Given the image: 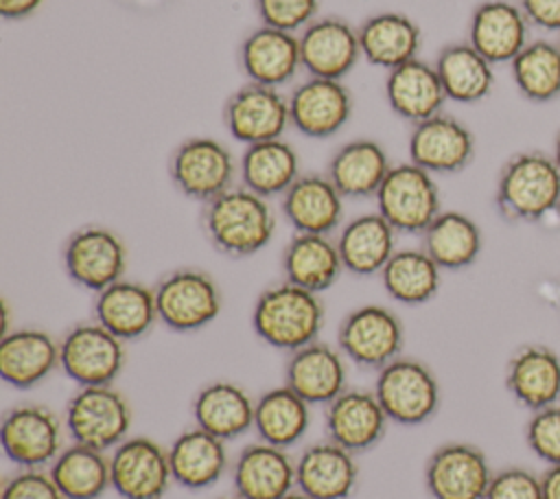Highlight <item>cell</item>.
I'll list each match as a JSON object with an SVG mask.
<instances>
[{"label":"cell","mask_w":560,"mask_h":499,"mask_svg":"<svg viewBox=\"0 0 560 499\" xmlns=\"http://www.w3.org/2000/svg\"><path fill=\"white\" fill-rule=\"evenodd\" d=\"M201 225L217 252L230 258H247L273 239L276 212L269 199L241 184L203 204Z\"/></svg>","instance_id":"1"},{"label":"cell","mask_w":560,"mask_h":499,"mask_svg":"<svg viewBox=\"0 0 560 499\" xmlns=\"http://www.w3.org/2000/svg\"><path fill=\"white\" fill-rule=\"evenodd\" d=\"M326 311L319 293L287 280L262 289L252 309L256 337L284 352H293L319 339Z\"/></svg>","instance_id":"2"},{"label":"cell","mask_w":560,"mask_h":499,"mask_svg":"<svg viewBox=\"0 0 560 499\" xmlns=\"http://www.w3.org/2000/svg\"><path fill=\"white\" fill-rule=\"evenodd\" d=\"M560 169L549 153H514L499 171L494 206L510 223H538L558 212Z\"/></svg>","instance_id":"3"},{"label":"cell","mask_w":560,"mask_h":499,"mask_svg":"<svg viewBox=\"0 0 560 499\" xmlns=\"http://www.w3.org/2000/svg\"><path fill=\"white\" fill-rule=\"evenodd\" d=\"M389 422L418 427L440 409V383L433 370L413 357H398L376 372L372 390Z\"/></svg>","instance_id":"4"},{"label":"cell","mask_w":560,"mask_h":499,"mask_svg":"<svg viewBox=\"0 0 560 499\" xmlns=\"http://www.w3.org/2000/svg\"><path fill=\"white\" fill-rule=\"evenodd\" d=\"M133 411L122 392L114 385L79 387L63 414L70 442L109 453L129 438Z\"/></svg>","instance_id":"5"},{"label":"cell","mask_w":560,"mask_h":499,"mask_svg":"<svg viewBox=\"0 0 560 499\" xmlns=\"http://www.w3.org/2000/svg\"><path fill=\"white\" fill-rule=\"evenodd\" d=\"M238 162L217 138L192 136L182 140L168 160L173 186L188 199L208 204L234 186Z\"/></svg>","instance_id":"6"},{"label":"cell","mask_w":560,"mask_h":499,"mask_svg":"<svg viewBox=\"0 0 560 499\" xmlns=\"http://www.w3.org/2000/svg\"><path fill=\"white\" fill-rule=\"evenodd\" d=\"M374 199L376 212L402 234H422L442 212L435 177L413 162L394 164Z\"/></svg>","instance_id":"7"},{"label":"cell","mask_w":560,"mask_h":499,"mask_svg":"<svg viewBox=\"0 0 560 499\" xmlns=\"http://www.w3.org/2000/svg\"><path fill=\"white\" fill-rule=\"evenodd\" d=\"M402 320L383 304L352 309L337 328V348L361 370L378 372L402 355Z\"/></svg>","instance_id":"8"},{"label":"cell","mask_w":560,"mask_h":499,"mask_svg":"<svg viewBox=\"0 0 560 499\" xmlns=\"http://www.w3.org/2000/svg\"><path fill=\"white\" fill-rule=\"evenodd\" d=\"M153 291L160 324L175 333H195L210 326L223 306L214 278L195 267L168 271Z\"/></svg>","instance_id":"9"},{"label":"cell","mask_w":560,"mask_h":499,"mask_svg":"<svg viewBox=\"0 0 560 499\" xmlns=\"http://www.w3.org/2000/svg\"><path fill=\"white\" fill-rule=\"evenodd\" d=\"M66 422L37 403L11 407L0 425L4 455L18 468H48L66 446Z\"/></svg>","instance_id":"10"},{"label":"cell","mask_w":560,"mask_h":499,"mask_svg":"<svg viewBox=\"0 0 560 499\" xmlns=\"http://www.w3.org/2000/svg\"><path fill=\"white\" fill-rule=\"evenodd\" d=\"M61 372L79 387L114 385L125 368V341L96 320L74 324L59 339Z\"/></svg>","instance_id":"11"},{"label":"cell","mask_w":560,"mask_h":499,"mask_svg":"<svg viewBox=\"0 0 560 499\" xmlns=\"http://www.w3.org/2000/svg\"><path fill=\"white\" fill-rule=\"evenodd\" d=\"M61 260L77 287L98 293L125 278L127 245L105 225H83L66 239Z\"/></svg>","instance_id":"12"},{"label":"cell","mask_w":560,"mask_h":499,"mask_svg":"<svg viewBox=\"0 0 560 499\" xmlns=\"http://www.w3.org/2000/svg\"><path fill=\"white\" fill-rule=\"evenodd\" d=\"M109 473L122 499H162L173 484L168 449L149 436H129L112 449Z\"/></svg>","instance_id":"13"},{"label":"cell","mask_w":560,"mask_h":499,"mask_svg":"<svg viewBox=\"0 0 560 499\" xmlns=\"http://www.w3.org/2000/svg\"><path fill=\"white\" fill-rule=\"evenodd\" d=\"M492 468L486 453L470 442H444L424 464L431 499H486Z\"/></svg>","instance_id":"14"},{"label":"cell","mask_w":560,"mask_h":499,"mask_svg":"<svg viewBox=\"0 0 560 499\" xmlns=\"http://www.w3.org/2000/svg\"><path fill=\"white\" fill-rule=\"evenodd\" d=\"M223 123L228 134L245 147L282 138L291 125L289 96L278 88L247 81L225 101Z\"/></svg>","instance_id":"15"},{"label":"cell","mask_w":560,"mask_h":499,"mask_svg":"<svg viewBox=\"0 0 560 499\" xmlns=\"http://www.w3.org/2000/svg\"><path fill=\"white\" fill-rule=\"evenodd\" d=\"M407 153L431 175H453L472 162L475 136L462 120L440 112L411 127Z\"/></svg>","instance_id":"16"},{"label":"cell","mask_w":560,"mask_h":499,"mask_svg":"<svg viewBox=\"0 0 560 499\" xmlns=\"http://www.w3.org/2000/svg\"><path fill=\"white\" fill-rule=\"evenodd\" d=\"M389 418L372 390L346 387L324 407L326 438L359 455L374 449L387 433Z\"/></svg>","instance_id":"17"},{"label":"cell","mask_w":560,"mask_h":499,"mask_svg":"<svg viewBox=\"0 0 560 499\" xmlns=\"http://www.w3.org/2000/svg\"><path fill=\"white\" fill-rule=\"evenodd\" d=\"M298 39L302 70L308 77L341 81L357 66L359 57H363L359 31L337 15L315 18L300 31Z\"/></svg>","instance_id":"18"},{"label":"cell","mask_w":560,"mask_h":499,"mask_svg":"<svg viewBox=\"0 0 560 499\" xmlns=\"http://www.w3.org/2000/svg\"><path fill=\"white\" fill-rule=\"evenodd\" d=\"M352 94L337 79L308 77L289 94L291 125L306 138L335 136L352 116Z\"/></svg>","instance_id":"19"},{"label":"cell","mask_w":560,"mask_h":499,"mask_svg":"<svg viewBox=\"0 0 560 499\" xmlns=\"http://www.w3.org/2000/svg\"><path fill=\"white\" fill-rule=\"evenodd\" d=\"M284 385L308 405H328L348 387V359L322 339L289 352Z\"/></svg>","instance_id":"20"},{"label":"cell","mask_w":560,"mask_h":499,"mask_svg":"<svg viewBox=\"0 0 560 499\" xmlns=\"http://www.w3.org/2000/svg\"><path fill=\"white\" fill-rule=\"evenodd\" d=\"M359 484L357 455L322 440L295 457V488L311 499H348Z\"/></svg>","instance_id":"21"},{"label":"cell","mask_w":560,"mask_h":499,"mask_svg":"<svg viewBox=\"0 0 560 499\" xmlns=\"http://www.w3.org/2000/svg\"><path fill=\"white\" fill-rule=\"evenodd\" d=\"M232 486L241 499H282L295 490V457L289 449L252 442L232 462Z\"/></svg>","instance_id":"22"},{"label":"cell","mask_w":560,"mask_h":499,"mask_svg":"<svg viewBox=\"0 0 560 499\" xmlns=\"http://www.w3.org/2000/svg\"><path fill=\"white\" fill-rule=\"evenodd\" d=\"M343 199L326 173H302L280 197V210L295 232L330 236L341 225Z\"/></svg>","instance_id":"23"},{"label":"cell","mask_w":560,"mask_h":499,"mask_svg":"<svg viewBox=\"0 0 560 499\" xmlns=\"http://www.w3.org/2000/svg\"><path fill=\"white\" fill-rule=\"evenodd\" d=\"M61 370L59 339L42 328H15L0 339V376L15 390H33Z\"/></svg>","instance_id":"24"},{"label":"cell","mask_w":560,"mask_h":499,"mask_svg":"<svg viewBox=\"0 0 560 499\" xmlns=\"http://www.w3.org/2000/svg\"><path fill=\"white\" fill-rule=\"evenodd\" d=\"M529 22L523 9L510 0H483L475 7L468 24V44L492 66L512 63L527 46Z\"/></svg>","instance_id":"25"},{"label":"cell","mask_w":560,"mask_h":499,"mask_svg":"<svg viewBox=\"0 0 560 499\" xmlns=\"http://www.w3.org/2000/svg\"><path fill=\"white\" fill-rule=\"evenodd\" d=\"M505 390L525 409L560 403V355L545 344H523L505 363Z\"/></svg>","instance_id":"26"},{"label":"cell","mask_w":560,"mask_h":499,"mask_svg":"<svg viewBox=\"0 0 560 499\" xmlns=\"http://www.w3.org/2000/svg\"><path fill=\"white\" fill-rule=\"evenodd\" d=\"M238 63L247 81L280 90L302 70L300 39L295 33L260 24L241 42Z\"/></svg>","instance_id":"27"},{"label":"cell","mask_w":560,"mask_h":499,"mask_svg":"<svg viewBox=\"0 0 560 499\" xmlns=\"http://www.w3.org/2000/svg\"><path fill=\"white\" fill-rule=\"evenodd\" d=\"M94 320L118 339L136 341L160 322L155 291L136 280H118L94 295Z\"/></svg>","instance_id":"28"},{"label":"cell","mask_w":560,"mask_h":499,"mask_svg":"<svg viewBox=\"0 0 560 499\" xmlns=\"http://www.w3.org/2000/svg\"><path fill=\"white\" fill-rule=\"evenodd\" d=\"M254 407L256 398H252L245 387L234 381L219 379L206 383L195 394L192 420L195 427L230 442L254 429Z\"/></svg>","instance_id":"29"},{"label":"cell","mask_w":560,"mask_h":499,"mask_svg":"<svg viewBox=\"0 0 560 499\" xmlns=\"http://www.w3.org/2000/svg\"><path fill=\"white\" fill-rule=\"evenodd\" d=\"M385 101L398 118L418 125L440 114L448 98L435 66L422 59H411L387 72Z\"/></svg>","instance_id":"30"},{"label":"cell","mask_w":560,"mask_h":499,"mask_svg":"<svg viewBox=\"0 0 560 499\" xmlns=\"http://www.w3.org/2000/svg\"><path fill=\"white\" fill-rule=\"evenodd\" d=\"M387 151L372 138H354L341 144L326 166V175L346 199L376 197L389 169Z\"/></svg>","instance_id":"31"},{"label":"cell","mask_w":560,"mask_h":499,"mask_svg":"<svg viewBox=\"0 0 560 499\" xmlns=\"http://www.w3.org/2000/svg\"><path fill=\"white\" fill-rule=\"evenodd\" d=\"M168 462L177 486L203 490L225 475L230 455L223 440L199 427H190L168 444Z\"/></svg>","instance_id":"32"},{"label":"cell","mask_w":560,"mask_h":499,"mask_svg":"<svg viewBox=\"0 0 560 499\" xmlns=\"http://www.w3.org/2000/svg\"><path fill=\"white\" fill-rule=\"evenodd\" d=\"M396 230L378 212H365L341 225L335 243L343 269L354 276L381 274L396 252Z\"/></svg>","instance_id":"33"},{"label":"cell","mask_w":560,"mask_h":499,"mask_svg":"<svg viewBox=\"0 0 560 499\" xmlns=\"http://www.w3.org/2000/svg\"><path fill=\"white\" fill-rule=\"evenodd\" d=\"M280 267L284 276L282 280L313 293L330 289L339 280L341 271H346L335 239L300 232H295L284 245Z\"/></svg>","instance_id":"34"},{"label":"cell","mask_w":560,"mask_h":499,"mask_svg":"<svg viewBox=\"0 0 560 499\" xmlns=\"http://www.w3.org/2000/svg\"><path fill=\"white\" fill-rule=\"evenodd\" d=\"M357 31L361 55L372 66L389 72L411 59H418L422 33L420 26L405 13L383 11L370 15Z\"/></svg>","instance_id":"35"},{"label":"cell","mask_w":560,"mask_h":499,"mask_svg":"<svg viewBox=\"0 0 560 499\" xmlns=\"http://www.w3.org/2000/svg\"><path fill=\"white\" fill-rule=\"evenodd\" d=\"M241 184L256 195L271 199L282 197L300 173V155L284 138L265 140L245 147L238 160Z\"/></svg>","instance_id":"36"},{"label":"cell","mask_w":560,"mask_h":499,"mask_svg":"<svg viewBox=\"0 0 560 499\" xmlns=\"http://www.w3.org/2000/svg\"><path fill=\"white\" fill-rule=\"evenodd\" d=\"M433 66L448 101L472 105L483 101L494 88L492 63L468 42L446 44Z\"/></svg>","instance_id":"37"},{"label":"cell","mask_w":560,"mask_h":499,"mask_svg":"<svg viewBox=\"0 0 560 499\" xmlns=\"http://www.w3.org/2000/svg\"><path fill=\"white\" fill-rule=\"evenodd\" d=\"M422 250L442 271H459L470 267L483 247L479 225L464 212L442 210L420 234Z\"/></svg>","instance_id":"38"},{"label":"cell","mask_w":560,"mask_h":499,"mask_svg":"<svg viewBox=\"0 0 560 499\" xmlns=\"http://www.w3.org/2000/svg\"><path fill=\"white\" fill-rule=\"evenodd\" d=\"M311 405L300 398L291 387L276 385L256 398L254 429L258 440L291 449L295 446L311 425Z\"/></svg>","instance_id":"39"},{"label":"cell","mask_w":560,"mask_h":499,"mask_svg":"<svg viewBox=\"0 0 560 499\" xmlns=\"http://www.w3.org/2000/svg\"><path fill=\"white\" fill-rule=\"evenodd\" d=\"M63 499H101L112 488L109 453L70 442L48 466Z\"/></svg>","instance_id":"40"},{"label":"cell","mask_w":560,"mask_h":499,"mask_svg":"<svg viewBox=\"0 0 560 499\" xmlns=\"http://www.w3.org/2000/svg\"><path fill=\"white\" fill-rule=\"evenodd\" d=\"M378 276L385 293L405 306L427 304L442 285V269L422 247L396 250Z\"/></svg>","instance_id":"41"},{"label":"cell","mask_w":560,"mask_h":499,"mask_svg":"<svg viewBox=\"0 0 560 499\" xmlns=\"http://www.w3.org/2000/svg\"><path fill=\"white\" fill-rule=\"evenodd\" d=\"M510 68L516 90L529 103H549L560 96V44L527 42Z\"/></svg>","instance_id":"42"},{"label":"cell","mask_w":560,"mask_h":499,"mask_svg":"<svg viewBox=\"0 0 560 499\" xmlns=\"http://www.w3.org/2000/svg\"><path fill=\"white\" fill-rule=\"evenodd\" d=\"M525 442L547 466L560 464V403L532 411L525 422Z\"/></svg>","instance_id":"43"},{"label":"cell","mask_w":560,"mask_h":499,"mask_svg":"<svg viewBox=\"0 0 560 499\" xmlns=\"http://www.w3.org/2000/svg\"><path fill=\"white\" fill-rule=\"evenodd\" d=\"M256 11L265 26L298 33L315 20L319 0H256Z\"/></svg>","instance_id":"44"},{"label":"cell","mask_w":560,"mask_h":499,"mask_svg":"<svg viewBox=\"0 0 560 499\" xmlns=\"http://www.w3.org/2000/svg\"><path fill=\"white\" fill-rule=\"evenodd\" d=\"M486 499H542L540 475L525 466H505L494 471Z\"/></svg>","instance_id":"45"},{"label":"cell","mask_w":560,"mask_h":499,"mask_svg":"<svg viewBox=\"0 0 560 499\" xmlns=\"http://www.w3.org/2000/svg\"><path fill=\"white\" fill-rule=\"evenodd\" d=\"M0 499H63L48 468H20L2 484Z\"/></svg>","instance_id":"46"},{"label":"cell","mask_w":560,"mask_h":499,"mask_svg":"<svg viewBox=\"0 0 560 499\" xmlns=\"http://www.w3.org/2000/svg\"><path fill=\"white\" fill-rule=\"evenodd\" d=\"M529 26L542 31H560V0H518Z\"/></svg>","instance_id":"47"},{"label":"cell","mask_w":560,"mask_h":499,"mask_svg":"<svg viewBox=\"0 0 560 499\" xmlns=\"http://www.w3.org/2000/svg\"><path fill=\"white\" fill-rule=\"evenodd\" d=\"M44 0H0V13L4 20H24L33 15Z\"/></svg>","instance_id":"48"},{"label":"cell","mask_w":560,"mask_h":499,"mask_svg":"<svg viewBox=\"0 0 560 499\" xmlns=\"http://www.w3.org/2000/svg\"><path fill=\"white\" fill-rule=\"evenodd\" d=\"M542 499H560V464H551L540 473Z\"/></svg>","instance_id":"49"},{"label":"cell","mask_w":560,"mask_h":499,"mask_svg":"<svg viewBox=\"0 0 560 499\" xmlns=\"http://www.w3.org/2000/svg\"><path fill=\"white\" fill-rule=\"evenodd\" d=\"M551 158L556 160V164H558V169H560V134L556 136V142H553V153H551Z\"/></svg>","instance_id":"50"},{"label":"cell","mask_w":560,"mask_h":499,"mask_svg":"<svg viewBox=\"0 0 560 499\" xmlns=\"http://www.w3.org/2000/svg\"><path fill=\"white\" fill-rule=\"evenodd\" d=\"M282 499H311V497H306V495H304V492H300V490H298V488H295V490H291V492H289V495H284V497H282Z\"/></svg>","instance_id":"51"},{"label":"cell","mask_w":560,"mask_h":499,"mask_svg":"<svg viewBox=\"0 0 560 499\" xmlns=\"http://www.w3.org/2000/svg\"><path fill=\"white\" fill-rule=\"evenodd\" d=\"M221 499H241L238 495H234V497H221Z\"/></svg>","instance_id":"52"},{"label":"cell","mask_w":560,"mask_h":499,"mask_svg":"<svg viewBox=\"0 0 560 499\" xmlns=\"http://www.w3.org/2000/svg\"><path fill=\"white\" fill-rule=\"evenodd\" d=\"M558 214H560V204H558Z\"/></svg>","instance_id":"53"}]
</instances>
